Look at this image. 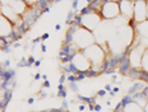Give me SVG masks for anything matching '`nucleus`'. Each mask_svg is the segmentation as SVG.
I'll list each match as a JSON object with an SVG mask.
<instances>
[{
  "instance_id": "f257e3e1",
  "label": "nucleus",
  "mask_w": 148,
  "mask_h": 112,
  "mask_svg": "<svg viewBox=\"0 0 148 112\" xmlns=\"http://www.w3.org/2000/svg\"><path fill=\"white\" fill-rule=\"evenodd\" d=\"M83 54L86 55V57L89 60V63L92 64V69L98 70L101 73V66L106 60V52H105L103 47L98 43H92L91 46L82 50Z\"/></svg>"
},
{
  "instance_id": "f03ea898",
  "label": "nucleus",
  "mask_w": 148,
  "mask_h": 112,
  "mask_svg": "<svg viewBox=\"0 0 148 112\" xmlns=\"http://www.w3.org/2000/svg\"><path fill=\"white\" fill-rule=\"evenodd\" d=\"M73 43L77 45V47L79 50H84L86 47L91 46L92 43H95V36L92 35L91 31L86 29L83 27H78L74 32Z\"/></svg>"
},
{
  "instance_id": "7ed1b4c3",
  "label": "nucleus",
  "mask_w": 148,
  "mask_h": 112,
  "mask_svg": "<svg viewBox=\"0 0 148 112\" xmlns=\"http://www.w3.org/2000/svg\"><path fill=\"white\" fill-rule=\"evenodd\" d=\"M101 18L105 20H112L118 18L120 15V9H119V3L116 1H107L103 3L100 10Z\"/></svg>"
},
{
  "instance_id": "20e7f679",
  "label": "nucleus",
  "mask_w": 148,
  "mask_h": 112,
  "mask_svg": "<svg viewBox=\"0 0 148 112\" xmlns=\"http://www.w3.org/2000/svg\"><path fill=\"white\" fill-rule=\"evenodd\" d=\"M102 22V18L98 13H95V12H91L88 14L81 15V27L86 28V29L93 32L96 28L101 24Z\"/></svg>"
},
{
  "instance_id": "39448f33",
  "label": "nucleus",
  "mask_w": 148,
  "mask_h": 112,
  "mask_svg": "<svg viewBox=\"0 0 148 112\" xmlns=\"http://www.w3.org/2000/svg\"><path fill=\"white\" fill-rule=\"evenodd\" d=\"M146 48L147 47H144L140 43L138 46H135V47H130V51H129V55H128V60H129V64H130V68L140 69L142 56H143Z\"/></svg>"
},
{
  "instance_id": "423d86ee",
  "label": "nucleus",
  "mask_w": 148,
  "mask_h": 112,
  "mask_svg": "<svg viewBox=\"0 0 148 112\" xmlns=\"http://www.w3.org/2000/svg\"><path fill=\"white\" fill-rule=\"evenodd\" d=\"M72 64L74 65V68L78 70V73H86V71L92 68V64L89 63V60L86 57V55L83 54L82 50L73 56Z\"/></svg>"
},
{
  "instance_id": "0eeeda50",
  "label": "nucleus",
  "mask_w": 148,
  "mask_h": 112,
  "mask_svg": "<svg viewBox=\"0 0 148 112\" xmlns=\"http://www.w3.org/2000/svg\"><path fill=\"white\" fill-rule=\"evenodd\" d=\"M133 19L135 23H142L147 19L146 0H135L133 7Z\"/></svg>"
},
{
  "instance_id": "6e6552de",
  "label": "nucleus",
  "mask_w": 148,
  "mask_h": 112,
  "mask_svg": "<svg viewBox=\"0 0 148 112\" xmlns=\"http://www.w3.org/2000/svg\"><path fill=\"white\" fill-rule=\"evenodd\" d=\"M0 13H1L3 17L7 18V19L13 24V26L14 24H17L18 22L22 19V17L18 15L13 9H12V7H9V5H0Z\"/></svg>"
},
{
  "instance_id": "1a4fd4ad",
  "label": "nucleus",
  "mask_w": 148,
  "mask_h": 112,
  "mask_svg": "<svg viewBox=\"0 0 148 112\" xmlns=\"http://www.w3.org/2000/svg\"><path fill=\"white\" fill-rule=\"evenodd\" d=\"M133 7H134V1H132V0H120L119 1L120 14L126 19L133 18Z\"/></svg>"
},
{
  "instance_id": "9d476101",
  "label": "nucleus",
  "mask_w": 148,
  "mask_h": 112,
  "mask_svg": "<svg viewBox=\"0 0 148 112\" xmlns=\"http://www.w3.org/2000/svg\"><path fill=\"white\" fill-rule=\"evenodd\" d=\"M12 31H13V24L0 14V37H7L12 35Z\"/></svg>"
},
{
  "instance_id": "9b49d317",
  "label": "nucleus",
  "mask_w": 148,
  "mask_h": 112,
  "mask_svg": "<svg viewBox=\"0 0 148 112\" xmlns=\"http://www.w3.org/2000/svg\"><path fill=\"white\" fill-rule=\"evenodd\" d=\"M9 7H12V9H13V10L18 15H21V17H22V14L27 10V9H28L27 4L23 1V0H10V3H9Z\"/></svg>"
},
{
  "instance_id": "f8f14e48",
  "label": "nucleus",
  "mask_w": 148,
  "mask_h": 112,
  "mask_svg": "<svg viewBox=\"0 0 148 112\" xmlns=\"http://www.w3.org/2000/svg\"><path fill=\"white\" fill-rule=\"evenodd\" d=\"M135 32L140 37H144V38L148 40V19L142 22V23H137V26H135Z\"/></svg>"
},
{
  "instance_id": "ddd939ff",
  "label": "nucleus",
  "mask_w": 148,
  "mask_h": 112,
  "mask_svg": "<svg viewBox=\"0 0 148 112\" xmlns=\"http://www.w3.org/2000/svg\"><path fill=\"white\" fill-rule=\"evenodd\" d=\"M132 98H133V102H135L137 104H139L140 107H146V104H147V102H148V98L146 97V96L140 92H137V93H134V94H132Z\"/></svg>"
},
{
  "instance_id": "4468645a",
  "label": "nucleus",
  "mask_w": 148,
  "mask_h": 112,
  "mask_svg": "<svg viewBox=\"0 0 148 112\" xmlns=\"http://www.w3.org/2000/svg\"><path fill=\"white\" fill-rule=\"evenodd\" d=\"M123 111L124 112H146L143 107H140V106L137 104L135 102H130L129 104H126Z\"/></svg>"
},
{
  "instance_id": "2eb2a0df",
  "label": "nucleus",
  "mask_w": 148,
  "mask_h": 112,
  "mask_svg": "<svg viewBox=\"0 0 148 112\" xmlns=\"http://www.w3.org/2000/svg\"><path fill=\"white\" fill-rule=\"evenodd\" d=\"M140 69L143 71L148 73V50L146 48L143 56H142V65H140Z\"/></svg>"
},
{
  "instance_id": "dca6fc26",
  "label": "nucleus",
  "mask_w": 148,
  "mask_h": 112,
  "mask_svg": "<svg viewBox=\"0 0 148 112\" xmlns=\"http://www.w3.org/2000/svg\"><path fill=\"white\" fill-rule=\"evenodd\" d=\"M130 102H133V98H132V96H130V94L124 96V97H123V99H121V102H120V103H121V106H123V110H124L125 106L129 104Z\"/></svg>"
},
{
  "instance_id": "f3484780",
  "label": "nucleus",
  "mask_w": 148,
  "mask_h": 112,
  "mask_svg": "<svg viewBox=\"0 0 148 112\" xmlns=\"http://www.w3.org/2000/svg\"><path fill=\"white\" fill-rule=\"evenodd\" d=\"M23 1L26 3L27 7H28V8H33V7H36V5L38 4L40 0H23Z\"/></svg>"
},
{
  "instance_id": "a211bd4d",
  "label": "nucleus",
  "mask_w": 148,
  "mask_h": 112,
  "mask_svg": "<svg viewBox=\"0 0 148 112\" xmlns=\"http://www.w3.org/2000/svg\"><path fill=\"white\" fill-rule=\"evenodd\" d=\"M74 17H75V15H74V12H73V10H70V12H69V14H68V18H66V23H68V24L72 23L73 19H74Z\"/></svg>"
},
{
  "instance_id": "6ab92c4d",
  "label": "nucleus",
  "mask_w": 148,
  "mask_h": 112,
  "mask_svg": "<svg viewBox=\"0 0 148 112\" xmlns=\"http://www.w3.org/2000/svg\"><path fill=\"white\" fill-rule=\"evenodd\" d=\"M1 51L5 52V54H9V52L12 51V45H4L1 47Z\"/></svg>"
},
{
  "instance_id": "aec40b11",
  "label": "nucleus",
  "mask_w": 148,
  "mask_h": 112,
  "mask_svg": "<svg viewBox=\"0 0 148 112\" xmlns=\"http://www.w3.org/2000/svg\"><path fill=\"white\" fill-rule=\"evenodd\" d=\"M70 89H72L73 92L78 93V85H77V82H74V83H70Z\"/></svg>"
},
{
  "instance_id": "412c9836",
  "label": "nucleus",
  "mask_w": 148,
  "mask_h": 112,
  "mask_svg": "<svg viewBox=\"0 0 148 112\" xmlns=\"http://www.w3.org/2000/svg\"><path fill=\"white\" fill-rule=\"evenodd\" d=\"M35 57H33V56H29L28 57V60H27V66H31V65H33L35 64Z\"/></svg>"
},
{
  "instance_id": "4be33fe9",
  "label": "nucleus",
  "mask_w": 148,
  "mask_h": 112,
  "mask_svg": "<svg viewBox=\"0 0 148 112\" xmlns=\"http://www.w3.org/2000/svg\"><path fill=\"white\" fill-rule=\"evenodd\" d=\"M18 66H19V68L27 66V59H26V57H22V60H21V63L18 64Z\"/></svg>"
},
{
  "instance_id": "5701e85b",
  "label": "nucleus",
  "mask_w": 148,
  "mask_h": 112,
  "mask_svg": "<svg viewBox=\"0 0 148 112\" xmlns=\"http://www.w3.org/2000/svg\"><path fill=\"white\" fill-rule=\"evenodd\" d=\"M58 97H63V98H65V97H66V91H65V89H61V91L58 92Z\"/></svg>"
},
{
  "instance_id": "b1692460",
  "label": "nucleus",
  "mask_w": 148,
  "mask_h": 112,
  "mask_svg": "<svg viewBox=\"0 0 148 112\" xmlns=\"http://www.w3.org/2000/svg\"><path fill=\"white\" fill-rule=\"evenodd\" d=\"M86 107H88V106L86 104V103H81V104L78 106V110H79V112H83V111L86 110Z\"/></svg>"
},
{
  "instance_id": "393cba45",
  "label": "nucleus",
  "mask_w": 148,
  "mask_h": 112,
  "mask_svg": "<svg viewBox=\"0 0 148 112\" xmlns=\"http://www.w3.org/2000/svg\"><path fill=\"white\" fill-rule=\"evenodd\" d=\"M97 96H100V97H103V96H106V91H105V89H100V91L97 92Z\"/></svg>"
},
{
  "instance_id": "a878e982",
  "label": "nucleus",
  "mask_w": 148,
  "mask_h": 112,
  "mask_svg": "<svg viewBox=\"0 0 148 112\" xmlns=\"http://www.w3.org/2000/svg\"><path fill=\"white\" fill-rule=\"evenodd\" d=\"M9 65H10V60H5L4 63H3L1 66H3V68H5V69H8V66H9Z\"/></svg>"
},
{
  "instance_id": "bb28decb",
  "label": "nucleus",
  "mask_w": 148,
  "mask_h": 112,
  "mask_svg": "<svg viewBox=\"0 0 148 112\" xmlns=\"http://www.w3.org/2000/svg\"><path fill=\"white\" fill-rule=\"evenodd\" d=\"M65 80H66V76H65V75H64V74H63V75L60 76V79H59V84H63V83H65Z\"/></svg>"
},
{
  "instance_id": "cd10ccee",
  "label": "nucleus",
  "mask_w": 148,
  "mask_h": 112,
  "mask_svg": "<svg viewBox=\"0 0 148 112\" xmlns=\"http://www.w3.org/2000/svg\"><path fill=\"white\" fill-rule=\"evenodd\" d=\"M42 87H44V88H49V87H50V82H49V80H45L44 84H42Z\"/></svg>"
},
{
  "instance_id": "c85d7f7f",
  "label": "nucleus",
  "mask_w": 148,
  "mask_h": 112,
  "mask_svg": "<svg viewBox=\"0 0 148 112\" xmlns=\"http://www.w3.org/2000/svg\"><path fill=\"white\" fill-rule=\"evenodd\" d=\"M78 3H79V0H74V3H73V9L74 10L78 8Z\"/></svg>"
},
{
  "instance_id": "c756f323",
  "label": "nucleus",
  "mask_w": 148,
  "mask_h": 112,
  "mask_svg": "<svg viewBox=\"0 0 148 112\" xmlns=\"http://www.w3.org/2000/svg\"><path fill=\"white\" fill-rule=\"evenodd\" d=\"M49 37H50V35H49V33H44V35L41 36V40H42V41H44V40H47Z\"/></svg>"
},
{
  "instance_id": "7c9ffc66",
  "label": "nucleus",
  "mask_w": 148,
  "mask_h": 112,
  "mask_svg": "<svg viewBox=\"0 0 148 112\" xmlns=\"http://www.w3.org/2000/svg\"><path fill=\"white\" fill-rule=\"evenodd\" d=\"M61 108H63L64 111H65L66 108H68V102H66V101H64V102H63V104H61Z\"/></svg>"
},
{
  "instance_id": "2f4dec72",
  "label": "nucleus",
  "mask_w": 148,
  "mask_h": 112,
  "mask_svg": "<svg viewBox=\"0 0 148 112\" xmlns=\"http://www.w3.org/2000/svg\"><path fill=\"white\" fill-rule=\"evenodd\" d=\"M40 46H41V51H42V52H46V50H47V47H46L45 43H41Z\"/></svg>"
},
{
  "instance_id": "473e14b6",
  "label": "nucleus",
  "mask_w": 148,
  "mask_h": 112,
  "mask_svg": "<svg viewBox=\"0 0 148 112\" xmlns=\"http://www.w3.org/2000/svg\"><path fill=\"white\" fill-rule=\"evenodd\" d=\"M41 41H42L41 37H38V38H35V40H33V45H37V43H40Z\"/></svg>"
},
{
  "instance_id": "72a5a7b5",
  "label": "nucleus",
  "mask_w": 148,
  "mask_h": 112,
  "mask_svg": "<svg viewBox=\"0 0 148 112\" xmlns=\"http://www.w3.org/2000/svg\"><path fill=\"white\" fill-rule=\"evenodd\" d=\"M101 108H102V107H101V106H100V104H95V111L100 112V111H101Z\"/></svg>"
},
{
  "instance_id": "f704fd0d",
  "label": "nucleus",
  "mask_w": 148,
  "mask_h": 112,
  "mask_svg": "<svg viewBox=\"0 0 148 112\" xmlns=\"http://www.w3.org/2000/svg\"><path fill=\"white\" fill-rule=\"evenodd\" d=\"M105 91H111V85H110V84H106V85H105Z\"/></svg>"
},
{
  "instance_id": "c9c22d12",
  "label": "nucleus",
  "mask_w": 148,
  "mask_h": 112,
  "mask_svg": "<svg viewBox=\"0 0 148 112\" xmlns=\"http://www.w3.org/2000/svg\"><path fill=\"white\" fill-rule=\"evenodd\" d=\"M40 65H41V61H40V60H36V61H35V66H36V68H38Z\"/></svg>"
},
{
  "instance_id": "e433bc0d",
  "label": "nucleus",
  "mask_w": 148,
  "mask_h": 112,
  "mask_svg": "<svg viewBox=\"0 0 148 112\" xmlns=\"http://www.w3.org/2000/svg\"><path fill=\"white\" fill-rule=\"evenodd\" d=\"M42 75H41V74H38V73H37V74H35V80H38L40 79V78H41Z\"/></svg>"
},
{
  "instance_id": "4c0bfd02",
  "label": "nucleus",
  "mask_w": 148,
  "mask_h": 112,
  "mask_svg": "<svg viewBox=\"0 0 148 112\" xmlns=\"http://www.w3.org/2000/svg\"><path fill=\"white\" fill-rule=\"evenodd\" d=\"M33 102H35V98H33V97H31V98L28 99V103H29V104H32Z\"/></svg>"
},
{
  "instance_id": "58836bf2",
  "label": "nucleus",
  "mask_w": 148,
  "mask_h": 112,
  "mask_svg": "<svg viewBox=\"0 0 148 112\" xmlns=\"http://www.w3.org/2000/svg\"><path fill=\"white\" fill-rule=\"evenodd\" d=\"M146 7H147V19H148V0H146Z\"/></svg>"
},
{
  "instance_id": "ea45409f",
  "label": "nucleus",
  "mask_w": 148,
  "mask_h": 112,
  "mask_svg": "<svg viewBox=\"0 0 148 112\" xmlns=\"http://www.w3.org/2000/svg\"><path fill=\"white\" fill-rule=\"evenodd\" d=\"M42 79H44V80H47V75H46V74H44V75H42Z\"/></svg>"
},
{
  "instance_id": "a19ab883",
  "label": "nucleus",
  "mask_w": 148,
  "mask_h": 112,
  "mask_svg": "<svg viewBox=\"0 0 148 112\" xmlns=\"http://www.w3.org/2000/svg\"><path fill=\"white\" fill-rule=\"evenodd\" d=\"M144 111L148 112V102H147V104H146V107H144Z\"/></svg>"
},
{
  "instance_id": "79ce46f5",
  "label": "nucleus",
  "mask_w": 148,
  "mask_h": 112,
  "mask_svg": "<svg viewBox=\"0 0 148 112\" xmlns=\"http://www.w3.org/2000/svg\"><path fill=\"white\" fill-rule=\"evenodd\" d=\"M60 28H61V26H60V24H58V26H56V31H59Z\"/></svg>"
},
{
  "instance_id": "37998d69",
  "label": "nucleus",
  "mask_w": 148,
  "mask_h": 112,
  "mask_svg": "<svg viewBox=\"0 0 148 112\" xmlns=\"http://www.w3.org/2000/svg\"><path fill=\"white\" fill-rule=\"evenodd\" d=\"M121 112H124V111H121Z\"/></svg>"
},
{
  "instance_id": "c03bdc74",
  "label": "nucleus",
  "mask_w": 148,
  "mask_h": 112,
  "mask_svg": "<svg viewBox=\"0 0 148 112\" xmlns=\"http://www.w3.org/2000/svg\"><path fill=\"white\" fill-rule=\"evenodd\" d=\"M147 50H148V47H147Z\"/></svg>"
}]
</instances>
